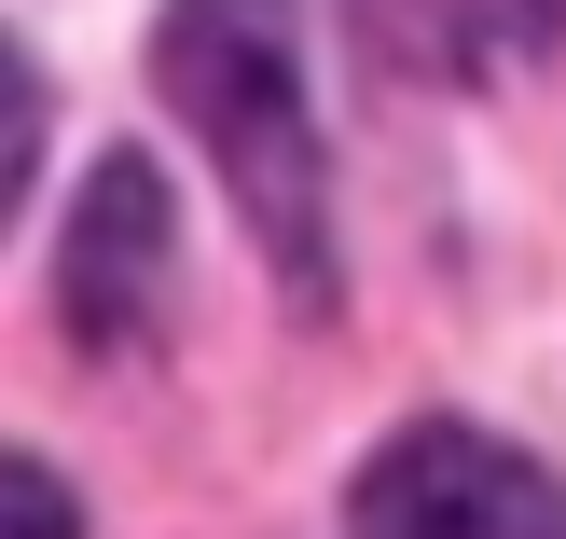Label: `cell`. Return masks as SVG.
<instances>
[{
    "label": "cell",
    "mask_w": 566,
    "mask_h": 539,
    "mask_svg": "<svg viewBox=\"0 0 566 539\" xmlns=\"http://www.w3.org/2000/svg\"><path fill=\"white\" fill-rule=\"evenodd\" d=\"M346 539H566V485L525 443L429 415L346 485Z\"/></svg>",
    "instance_id": "obj_2"
},
{
    "label": "cell",
    "mask_w": 566,
    "mask_h": 539,
    "mask_svg": "<svg viewBox=\"0 0 566 539\" xmlns=\"http://www.w3.org/2000/svg\"><path fill=\"white\" fill-rule=\"evenodd\" d=\"M28 166H42V70H28L14 42H0V221H14Z\"/></svg>",
    "instance_id": "obj_5"
},
{
    "label": "cell",
    "mask_w": 566,
    "mask_h": 539,
    "mask_svg": "<svg viewBox=\"0 0 566 539\" xmlns=\"http://www.w3.org/2000/svg\"><path fill=\"white\" fill-rule=\"evenodd\" d=\"M0 539H83V498L42 457H0Z\"/></svg>",
    "instance_id": "obj_6"
},
{
    "label": "cell",
    "mask_w": 566,
    "mask_h": 539,
    "mask_svg": "<svg viewBox=\"0 0 566 539\" xmlns=\"http://www.w3.org/2000/svg\"><path fill=\"white\" fill-rule=\"evenodd\" d=\"M153 83L208 166L235 180V208L263 221V249L332 291V180H318V125H304V42H291V0H166L153 28Z\"/></svg>",
    "instance_id": "obj_1"
},
{
    "label": "cell",
    "mask_w": 566,
    "mask_h": 539,
    "mask_svg": "<svg viewBox=\"0 0 566 539\" xmlns=\"http://www.w3.org/2000/svg\"><path fill=\"white\" fill-rule=\"evenodd\" d=\"M153 304H166V180L111 153L55 249V319H70V346H153Z\"/></svg>",
    "instance_id": "obj_3"
},
{
    "label": "cell",
    "mask_w": 566,
    "mask_h": 539,
    "mask_svg": "<svg viewBox=\"0 0 566 539\" xmlns=\"http://www.w3.org/2000/svg\"><path fill=\"white\" fill-rule=\"evenodd\" d=\"M346 14L415 83H497V70H525V55L566 42V0H346Z\"/></svg>",
    "instance_id": "obj_4"
}]
</instances>
